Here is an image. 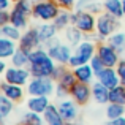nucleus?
<instances>
[{"instance_id": "nucleus-19", "label": "nucleus", "mask_w": 125, "mask_h": 125, "mask_svg": "<svg viewBox=\"0 0 125 125\" xmlns=\"http://www.w3.org/2000/svg\"><path fill=\"white\" fill-rule=\"evenodd\" d=\"M10 14H11V24L16 25V27H19L21 30H25V29H29V18H30V14H27L25 11H22V10H19L18 6L13 5L11 10H10Z\"/></svg>"}, {"instance_id": "nucleus-45", "label": "nucleus", "mask_w": 125, "mask_h": 125, "mask_svg": "<svg viewBox=\"0 0 125 125\" xmlns=\"http://www.w3.org/2000/svg\"><path fill=\"white\" fill-rule=\"evenodd\" d=\"M65 125H74V122H65Z\"/></svg>"}, {"instance_id": "nucleus-15", "label": "nucleus", "mask_w": 125, "mask_h": 125, "mask_svg": "<svg viewBox=\"0 0 125 125\" xmlns=\"http://www.w3.org/2000/svg\"><path fill=\"white\" fill-rule=\"evenodd\" d=\"M37 27V32H38V37L41 40V44L44 46L48 41H51L52 38L59 37V30L57 27L54 25V22H40Z\"/></svg>"}, {"instance_id": "nucleus-44", "label": "nucleus", "mask_w": 125, "mask_h": 125, "mask_svg": "<svg viewBox=\"0 0 125 125\" xmlns=\"http://www.w3.org/2000/svg\"><path fill=\"white\" fill-rule=\"evenodd\" d=\"M122 8H124V18H125V0H122Z\"/></svg>"}, {"instance_id": "nucleus-47", "label": "nucleus", "mask_w": 125, "mask_h": 125, "mask_svg": "<svg viewBox=\"0 0 125 125\" xmlns=\"http://www.w3.org/2000/svg\"><path fill=\"white\" fill-rule=\"evenodd\" d=\"M11 2H13V3H16V2H19V0H11Z\"/></svg>"}, {"instance_id": "nucleus-23", "label": "nucleus", "mask_w": 125, "mask_h": 125, "mask_svg": "<svg viewBox=\"0 0 125 125\" xmlns=\"http://www.w3.org/2000/svg\"><path fill=\"white\" fill-rule=\"evenodd\" d=\"M29 63H30V52L25 51V49H21V48H18V51L10 59V65H13V67L29 68Z\"/></svg>"}, {"instance_id": "nucleus-5", "label": "nucleus", "mask_w": 125, "mask_h": 125, "mask_svg": "<svg viewBox=\"0 0 125 125\" xmlns=\"http://www.w3.org/2000/svg\"><path fill=\"white\" fill-rule=\"evenodd\" d=\"M97 54V43L92 41H83L81 44H78L73 51V55H71L70 62H68V67L70 68H76L79 65L84 63H90V60L95 57Z\"/></svg>"}, {"instance_id": "nucleus-3", "label": "nucleus", "mask_w": 125, "mask_h": 125, "mask_svg": "<svg viewBox=\"0 0 125 125\" xmlns=\"http://www.w3.org/2000/svg\"><path fill=\"white\" fill-rule=\"evenodd\" d=\"M60 6L54 0H33L32 18L41 22H52L60 11Z\"/></svg>"}, {"instance_id": "nucleus-35", "label": "nucleus", "mask_w": 125, "mask_h": 125, "mask_svg": "<svg viewBox=\"0 0 125 125\" xmlns=\"http://www.w3.org/2000/svg\"><path fill=\"white\" fill-rule=\"evenodd\" d=\"M116 71H117V74H119L120 85H125V57H122L119 60V63L116 65Z\"/></svg>"}, {"instance_id": "nucleus-22", "label": "nucleus", "mask_w": 125, "mask_h": 125, "mask_svg": "<svg viewBox=\"0 0 125 125\" xmlns=\"http://www.w3.org/2000/svg\"><path fill=\"white\" fill-rule=\"evenodd\" d=\"M43 117H44V124L46 125H65V120L62 117L60 111H59L57 104H49V108L43 113Z\"/></svg>"}, {"instance_id": "nucleus-42", "label": "nucleus", "mask_w": 125, "mask_h": 125, "mask_svg": "<svg viewBox=\"0 0 125 125\" xmlns=\"http://www.w3.org/2000/svg\"><path fill=\"white\" fill-rule=\"evenodd\" d=\"M104 125H125V117H120V119H114V120H108Z\"/></svg>"}, {"instance_id": "nucleus-17", "label": "nucleus", "mask_w": 125, "mask_h": 125, "mask_svg": "<svg viewBox=\"0 0 125 125\" xmlns=\"http://www.w3.org/2000/svg\"><path fill=\"white\" fill-rule=\"evenodd\" d=\"M73 73L76 76L78 83H84V84H92L94 79H97V74H95L94 68L90 67V63H84L79 67L73 68Z\"/></svg>"}, {"instance_id": "nucleus-1", "label": "nucleus", "mask_w": 125, "mask_h": 125, "mask_svg": "<svg viewBox=\"0 0 125 125\" xmlns=\"http://www.w3.org/2000/svg\"><path fill=\"white\" fill-rule=\"evenodd\" d=\"M57 62L49 55L46 48H38L30 52V63H29V70H30L32 76H52Z\"/></svg>"}, {"instance_id": "nucleus-2", "label": "nucleus", "mask_w": 125, "mask_h": 125, "mask_svg": "<svg viewBox=\"0 0 125 125\" xmlns=\"http://www.w3.org/2000/svg\"><path fill=\"white\" fill-rule=\"evenodd\" d=\"M55 84L51 76H32L25 90L29 97H51L55 92Z\"/></svg>"}, {"instance_id": "nucleus-39", "label": "nucleus", "mask_w": 125, "mask_h": 125, "mask_svg": "<svg viewBox=\"0 0 125 125\" xmlns=\"http://www.w3.org/2000/svg\"><path fill=\"white\" fill-rule=\"evenodd\" d=\"M11 21V14H10V10H5V11H0V25L10 24Z\"/></svg>"}, {"instance_id": "nucleus-13", "label": "nucleus", "mask_w": 125, "mask_h": 125, "mask_svg": "<svg viewBox=\"0 0 125 125\" xmlns=\"http://www.w3.org/2000/svg\"><path fill=\"white\" fill-rule=\"evenodd\" d=\"M25 92L27 90H24L22 85H14V84L6 83V81H2V83H0V94L8 97L10 100H13L14 103H19V101L24 100Z\"/></svg>"}, {"instance_id": "nucleus-18", "label": "nucleus", "mask_w": 125, "mask_h": 125, "mask_svg": "<svg viewBox=\"0 0 125 125\" xmlns=\"http://www.w3.org/2000/svg\"><path fill=\"white\" fill-rule=\"evenodd\" d=\"M51 104V100L49 97H29L27 101H25V106H27L29 111H33V113L43 114Z\"/></svg>"}, {"instance_id": "nucleus-25", "label": "nucleus", "mask_w": 125, "mask_h": 125, "mask_svg": "<svg viewBox=\"0 0 125 125\" xmlns=\"http://www.w3.org/2000/svg\"><path fill=\"white\" fill-rule=\"evenodd\" d=\"M22 32L19 27L13 25L11 22L10 24H5V25H0V37H5V38H10L13 41H19L22 37Z\"/></svg>"}, {"instance_id": "nucleus-4", "label": "nucleus", "mask_w": 125, "mask_h": 125, "mask_svg": "<svg viewBox=\"0 0 125 125\" xmlns=\"http://www.w3.org/2000/svg\"><path fill=\"white\" fill-rule=\"evenodd\" d=\"M43 48H46L49 55L60 65H68L71 55H73V51H74V48H71L68 43H63L59 37H55L51 41H48Z\"/></svg>"}, {"instance_id": "nucleus-21", "label": "nucleus", "mask_w": 125, "mask_h": 125, "mask_svg": "<svg viewBox=\"0 0 125 125\" xmlns=\"http://www.w3.org/2000/svg\"><path fill=\"white\" fill-rule=\"evenodd\" d=\"M19 44L18 41H13L10 38H5V37H0V59L2 60H10L13 57L16 51H18Z\"/></svg>"}, {"instance_id": "nucleus-11", "label": "nucleus", "mask_w": 125, "mask_h": 125, "mask_svg": "<svg viewBox=\"0 0 125 125\" xmlns=\"http://www.w3.org/2000/svg\"><path fill=\"white\" fill-rule=\"evenodd\" d=\"M57 108H59V111H60L65 122H76L78 116H79V104L73 98H63V100H60L57 103Z\"/></svg>"}, {"instance_id": "nucleus-20", "label": "nucleus", "mask_w": 125, "mask_h": 125, "mask_svg": "<svg viewBox=\"0 0 125 125\" xmlns=\"http://www.w3.org/2000/svg\"><path fill=\"white\" fill-rule=\"evenodd\" d=\"M63 40H65V43H68L71 48H76L78 44H81V43L84 41V33L76 25L71 24L70 27H67L63 30Z\"/></svg>"}, {"instance_id": "nucleus-30", "label": "nucleus", "mask_w": 125, "mask_h": 125, "mask_svg": "<svg viewBox=\"0 0 125 125\" xmlns=\"http://www.w3.org/2000/svg\"><path fill=\"white\" fill-rule=\"evenodd\" d=\"M22 122L27 124V125H46L43 114L33 113V111H25L22 114Z\"/></svg>"}, {"instance_id": "nucleus-26", "label": "nucleus", "mask_w": 125, "mask_h": 125, "mask_svg": "<svg viewBox=\"0 0 125 125\" xmlns=\"http://www.w3.org/2000/svg\"><path fill=\"white\" fill-rule=\"evenodd\" d=\"M108 120H114V119H120L125 117V104H119V103H108L106 109H104Z\"/></svg>"}, {"instance_id": "nucleus-33", "label": "nucleus", "mask_w": 125, "mask_h": 125, "mask_svg": "<svg viewBox=\"0 0 125 125\" xmlns=\"http://www.w3.org/2000/svg\"><path fill=\"white\" fill-rule=\"evenodd\" d=\"M85 11L92 13V14H95V16L101 14V13L104 11V6H103V2H100V0H95L94 3H90V5H89L87 8H85Z\"/></svg>"}, {"instance_id": "nucleus-36", "label": "nucleus", "mask_w": 125, "mask_h": 125, "mask_svg": "<svg viewBox=\"0 0 125 125\" xmlns=\"http://www.w3.org/2000/svg\"><path fill=\"white\" fill-rule=\"evenodd\" d=\"M90 67L94 68L95 74H97V73H100V71H101V70H103V68H104V63H103V62H101V59L98 57L97 54H95V57H94V59H92V60H90Z\"/></svg>"}, {"instance_id": "nucleus-24", "label": "nucleus", "mask_w": 125, "mask_h": 125, "mask_svg": "<svg viewBox=\"0 0 125 125\" xmlns=\"http://www.w3.org/2000/svg\"><path fill=\"white\" fill-rule=\"evenodd\" d=\"M52 22H54V25L57 27L59 32H63L67 27L71 25V10H60Z\"/></svg>"}, {"instance_id": "nucleus-38", "label": "nucleus", "mask_w": 125, "mask_h": 125, "mask_svg": "<svg viewBox=\"0 0 125 125\" xmlns=\"http://www.w3.org/2000/svg\"><path fill=\"white\" fill-rule=\"evenodd\" d=\"M67 67H68V65H60V63H57V67H55L54 73H52V76H51L52 79L55 81V83H57V81H59V78H60L62 74H63V71L67 70Z\"/></svg>"}, {"instance_id": "nucleus-12", "label": "nucleus", "mask_w": 125, "mask_h": 125, "mask_svg": "<svg viewBox=\"0 0 125 125\" xmlns=\"http://www.w3.org/2000/svg\"><path fill=\"white\" fill-rule=\"evenodd\" d=\"M70 98H73L79 106H84L92 100V84L76 83L70 89Z\"/></svg>"}, {"instance_id": "nucleus-10", "label": "nucleus", "mask_w": 125, "mask_h": 125, "mask_svg": "<svg viewBox=\"0 0 125 125\" xmlns=\"http://www.w3.org/2000/svg\"><path fill=\"white\" fill-rule=\"evenodd\" d=\"M18 44H19V48H21V49H25V51H29V52H32V51H35V49L41 48L43 44H41L40 37H38L37 27L25 29V30L22 32V37H21V40L18 41Z\"/></svg>"}, {"instance_id": "nucleus-32", "label": "nucleus", "mask_w": 125, "mask_h": 125, "mask_svg": "<svg viewBox=\"0 0 125 125\" xmlns=\"http://www.w3.org/2000/svg\"><path fill=\"white\" fill-rule=\"evenodd\" d=\"M57 83H59V84H62V85H65V87H68V89L73 87V85L78 83L76 76H74V73H73V68L67 67V70L63 71V74H62L60 78H59Z\"/></svg>"}, {"instance_id": "nucleus-48", "label": "nucleus", "mask_w": 125, "mask_h": 125, "mask_svg": "<svg viewBox=\"0 0 125 125\" xmlns=\"http://www.w3.org/2000/svg\"><path fill=\"white\" fill-rule=\"evenodd\" d=\"M0 125H5V124H0Z\"/></svg>"}, {"instance_id": "nucleus-41", "label": "nucleus", "mask_w": 125, "mask_h": 125, "mask_svg": "<svg viewBox=\"0 0 125 125\" xmlns=\"http://www.w3.org/2000/svg\"><path fill=\"white\" fill-rule=\"evenodd\" d=\"M13 5L11 0H0V11H5V10H10Z\"/></svg>"}, {"instance_id": "nucleus-8", "label": "nucleus", "mask_w": 125, "mask_h": 125, "mask_svg": "<svg viewBox=\"0 0 125 125\" xmlns=\"http://www.w3.org/2000/svg\"><path fill=\"white\" fill-rule=\"evenodd\" d=\"M97 55L101 59L104 67H109V68H116V65L122 59L120 57V52L113 44H109L108 41H103V43H98L97 44Z\"/></svg>"}, {"instance_id": "nucleus-7", "label": "nucleus", "mask_w": 125, "mask_h": 125, "mask_svg": "<svg viewBox=\"0 0 125 125\" xmlns=\"http://www.w3.org/2000/svg\"><path fill=\"white\" fill-rule=\"evenodd\" d=\"M71 24L76 25L83 33H92L97 27V16L85 10H73L71 11Z\"/></svg>"}, {"instance_id": "nucleus-9", "label": "nucleus", "mask_w": 125, "mask_h": 125, "mask_svg": "<svg viewBox=\"0 0 125 125\" xmlns=\"http://www.w3.org/2000/svg\"><path fill=\"white\" fill-rule=\"evenodd\" d=\"M32 79V73L29 68H19V67H13L10 65L6 68V71L3 73V81L14 85H27L29 81Z\"/></svg>"}, {"instance_id": "nucleus-31", "label": "nucleus", "mask_w": 125, "mask_h": 125, "mask_svg": "<svg viewBox=\"0 0 125 125\" xmlns=\"http://www.w3.org/2000/svg\"><path fill=\"white\" fill-rule=\"evenodd\" d=\"M109 103H119L125 104V85H117V87L109 90Z\"/></svg>"}, {"instance_id": "nucleus-46", "label": "nucleus", "mask_w": 125, "mask_h": 125, "mask_svg": "<svg viewBox=\"0 0 125 125\" xmlns=\"http://www.w3.org/2000/svg\"><path fill=\"white\" fill-rule=\"evenodd\" d=\"M18 125H27V124H24V122H21V124H18Z\"/></svg>"}, {"instance_id": "nucleus-16", "label": "nucleus", "mask_w": 125, "mask_h": 125, "mask_svg": "<svg viewBox=\"0 0 125 125\" xmlns=\"http://www.w3.org/2000/svg\"><path fill=\"white\" fill-rule=\"evenodd\" d=\"M109 90L106 85H103L100 81L95 79L92 83V100L98 104H108L109 103Z\"/></svg>"}, {"instance_id": "nucleus-28", "label": "nucleus", "mask_w": 125, "mask_h": 125, "mask_svg": "<svg viewBox=\"0 0 125 125\" xmlns=\"http://www.w3.org/2000/svg\"><path fill=\"white\" fill-rule=\"evenodd\" d=\"M106 41L109 43V44H113L114 48L120 52V55L125 52V32H119V30L114 32V33L111 35Z\"/></svg>"}, {"instance_id": "nucleus-34", "label": "nucleus", "mask_w": 125, "mask_h": 125, "mask_svg": "<svg viewBox=\"0 0 125 125\" xmlns=\"http://www.w3.org/2000/svg\"><path fill=\"white\" fill-rule=\"evenodd\" d=\"M54 95H55L57 98H60V100H63V98H70V89L57 83V84H55V92H54Z\"/></svg>"}, {"instance_id": "nucleus-40", "label": "nucleus", "mask_w": 125, "mask_h": 125, "mask_svg": "<svg viewBox=\"0 0 125 125\" xmlns=\"http://www.w3.org/2000/svg\"><path fill=\"white\" fill-rule=\"evenodd\" d=\"M95 0H76V6L74 10H85L90 3H94Z\"/></svg>"}, {"instance_id": "nucleus-14", "label": "nucleus", "mask_w": 125, "mask_h": 125, "mask_svg": "<svg viewBox=\"0 0 125 125\" xmlns=\"http://www.w3.org/2000/svg\"><path fill=\"white\" fill-rule=\"evenodd\" d=\"M97 81H100L108 89H114L120 84V79H119V74H117L116 68H109V67H104L100 73H97Z\"/></svg>"}, {"instance_id": "nucleus-29", "label": "nucleus", "mask_w": 125, "mask_h": 125, "mask_svg": "<svg viewBox=\"0 0 125 125\" xmlns=\"http://www.w3.org/2000/svg\"><path fill=\"white\" fill-rule=\"evenodd\" d=\"M14 101L10 100L8 97H5V95L0 94V119L5 120L6 117L10 116V114L13 113V109H14Z\"/></svg>"}, {"instance_id": "nucleus-37", "label": "nucleus", "mask_w": 125, "mask_h": 125, "mask_svg": "<svg viewBox=\"0 0 125 125\" xmlns=\"http://www.w3.org/2000/svg\"><path fill=\"white\" fill-rule=\"evenodd\" d=\"M62 10H74L76 6V0H54Z\"/></svg>"}, {"instance_id": "nucleus-6", "label": "nucleus", "mask_w": 125, "mask_h": 125, "mask_svg": "<svg viewBox=\"0 0 125 125\" xmlns=\"http://www.w3.org/2000/svg\"><path fill=\"white\" fill-rule=\"evenodd\" d=\"M120 22L116 16L109 14V13L103 11L101 14L97 16V27H95V32L98 33L101 41H106L114 32H117Z\"/></svg>"}, {"instance_id": "nucleus-43", "label": "nucleus", "mask_w": 125, "mask_h": 125, "mask_svg": "<svg viewBox=\"0 0 125 125\" xmlns=\"http://www.w3.org/2000/svg\"><path fill=\"white\" fill-rule=\"evenodd\" d=\"M6 68H8V67H6V63H5V60H0V73H5V71H6Z\"/></svg>"}, {"instance_id": "nucleus-27", "label": "nucleus", "mask_w": 125, "mask_h": 125, "mask_svg": "<svg viewBox=\"0 0 125 125\" xmlns=\"http://www.w3.org/2000/svg\"><path fill=\"white\" fill-rule=\"evenodd\" d=\"M104 11L109 14L116 16L117 19L124 18V8H122V0H103Z\"/></svg>"}]
</instances>
